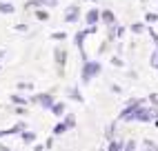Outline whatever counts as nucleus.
<instances>
[{"label": "nucleus", "mask_w": 158, "mask_h": 151, "mask_svg": "<svg viewBox=\"0 0 158 151\" xmlns=\"http://www.w3.org/2000/svg\"><path fill=\"white\" fill-rule=\"evenodd\" d=\"M100 71H102L100 60H82V64H80V82L89 84Z\"/></svg>", "instance_id": "nucleus-1"}, {"label": "nucleus", "mask_w": 158, "mask_h": 151, "mask_svg": "<svg viewBox=\"0 0 158 151\" xmlns=\"http://www.w3.org/2000/svg\"><path fill=\"white\" fill-rule=\"evenodd\" d=\"M29 104H38V107H43V109L51 111V107L56 104V96L47 91V93H31L29 96Z\"/></svg>", "instance_id": "nucleus-2"}, {"label": "nucleus", "mask_w": 158, "mask_h": 151, "mask_svg": "<svg viewBox=\"0 0 158 151\" xmlns=\"http://www.w3.org/2000/svg\"><path fill=\"white\" fill-rule=\"evenodd\" d=\"M62 20H65L67 25L80 22V5H69V7H65V14H62Z\"/></svg>", "instance_id": "nucleus-3"}, {"label": "nucleus", "mask_w": 158, "mask_h": 151, "mask_svg": "<svg viewBox=\"0 0 158 151\" xmlns=\"http://www.w3.org/2000/svg\"><path fill=\"white\" fill-rule=\"evenodd\" d=\"M67 58H69L67 49L58 45L54 49V62H56V67H58V73H62V69H65V64H67Z\"/></svg>", "instance_id": "nucleus-4"}, {"label": "nucleus", "mask_w": 158, "mask_h": 151, "mask_svg": "<svg viewBox=\"0 0 158 151\" xmlns=\"http://www.w3.org/2000/svg\"><path fill=\"white\" fill-rule=\"evenodd\" d=\"M98 22H100V9H98V5H94L85 11V25L87 27H98Z\"/></svg>", "instance_id": "nucleus-5"}, {"label": "nucleus", "mask_w": 158, "mask_h": 151, "mask_svg": "<svg viewBox=\"0 0 158 151\" xmlns=\"http://www.w3.org/2000/svg\"><path fill=\"white\" fill-rule=\"evenodd\" d=\"M100 22L107 25V27L118 25V22H116V14L111 11V9H100Z\"/></svg>", "instance_id": "nucleus-6"}, {"label": "nucleus", "mask_w": 158, "mask_h": 151, "mask_svg": "<svg viewBox=\"0 0 158 151\" xmlns=\"http://www.w3.org/2000/svg\"><path fill=\"white\" fill-rule=\"evenodd\" d=\"M9 102L14 107H27L29 104V96H23V93H11L9 96Z\"/></svg>", "instance_id": "nucleus-7"}, {"label": "nucleus", "mask_w": 158, "mask_h": 151, "mask_svg": "<svg viewBox=\"0 0 158 151\" xmlns=\"http://www.w3.org/2000/svg\"><path fill=\"white\" fill-rule=\"evenodd\" d=\"M67 96H69V100H73V102H85V98H82V93H80V87H78V84L69 87V89H67Z\"/></svg>", "instance_id": "nucleus-8"}, {"label": "nucleus", "mask_w": 158, "mask_h": 151, "mask_svg": "<svg viewBox=\"0 0 158 151\" xmlns=\"http://www.w3.org/2000/svg\"><path fill=\"white\" fill-rule=\"evenodd\" d=\"M51 113H54L56 118H65V113H67V104H65V100H62V102L56 100V104L51 107Z\"/></svg>", "instance_id": "nucleus-9"}, {"label": "nucleus", "mask_w": 158, "mask_h": 151, "mask_svg": "<svg viewBox=\"0 0 158 151\" xmlns=\"http://www.w3.org/2000/svg\"><path fill=\"white\" fill-rule=\"evenodd\" d=\"M20 140H23L25 145H36L38 136H36V131H29V129H27V131H23V133H20Z\"/></svg>", "instance_id": "nucleus-10"}, {"label": "nucleus", "mask_w": 158, "mask_h": 151, "mask_svg": "<svg viewBox=\"0 0 158 151\" xmlns=\"http://www.w3.org/2000/svg\"><path fill=\"white\" fill-rule=\"evenodd\" d=\"M105 138H107V142H114V140H116V120L107 124V129H105Z\"/></svg>", "instance_id": "nucleus-11"}, {"label": "nucleus", "mask_w": 158, "mask_h": 151, "mask_svg": "<svg viewBox=\"0 0 158 151\" xmlns=\"http://www.w3.org/2000/svg\"><path fill=\"white\" fill-rule=\"evenodd\" d=\"M123 149H125V142L116 138L114 142H109V145H107V149H105V151H123Z\"/></svg>", "instance_id": "nucleus-12"}, {"label": "nucleus", "mask_w": 158, "mask_h": 151, "mask_svg": "<svg viewBox=\"0 0 158 151\" xmlns=\"http://www.w3.org/2000/svg\"><path fill=\"white\" fill-rule=\"evenodd\" d=\"M16 7L11 2H7V0H0V14H14Z\"/></svg>", "instance_id": "nucleus-13"}, {"label": "nucleus", "mask_w": 158, "mask_h": 151, "mask_svg": "<svg viewBox=\"0 0 158 151\" xmlns=\"http://www.w3.org/2000/svg\"><path fill=\"white\" fill-rule=\"evenodd\" d=\"M129 31H131V34H145V31H147L145 20H143V22H134V25L129 27Z\"/></svg>", "instance_id": "nucleus-14"}, {"label": "nucleus", "mask_w": 158, "mask_h": 151, "mask_svg": "<svg viewBox=\"0 0 158 151\" xmlns=\"http://www.w3.org/2000/svg\"><path fill=\"white\" fill-rule=\"evenodd\" d=\"M143 147H145L143 151H158V142H154L152 138H145L143 140Z\"/></svg>", "instance_id": "nucleus-15"}, {"label": "nucleus", "mask_w": 158, "mask_h": 151, "mask_svg": "<svg viewBox=\"0 0 158 151\" xmlns=\"http://www.w3.org/2000/svg\"><path fill=\"white\" fill-rule=\"evenodd\" d=\"M67 131H69V129L65 127V122H62V120H60V122H58V124L54 127V131H51V136H54V138H56V136H62V133H67Z\"/></svg>", "instance_id": "nucleus-16"}, {"label": "nucleus", "mask_w": 158, "mask_h": 151, "mask_svg": "<svg viewBox=\"0 0 158 151\" xmlns=\"http://www.w3.org/2000/svg\"><path fill=\"white\" fill-rule=\"evenodd\" d=\"M62 122H65V127H67V129H73V127H76V116H73V113H65Z\"/></svg>", "instance_id": "nucleus-17"}, {"label": "nucleus", "mask_w": 158, "mask_h": 151, "mask_svg": "<svg viewBox=\"0 0 158 151\" xmlns=\"http://www.w3.org/2000/svg\"><path fill=\"white\" fill-rule=\"evenodd\" d=\"M25 9H45L43 7V2H40V0H25Z\"/></svg>", "instance_id": "nucleus-18"}, {"label": "nucleus", "mask_w": 158, "mask_h": 151, "mask_svg": "<svg viewBox=\"0 0 158 151\" xmlns=\"http://www.w3.org/2000/svg\"><path fill=\"white\" fill-rule=\"evenodd\" d=\"M156 20H158V11H147V14H145V25H147V27L154 25Z\"/></svg>", "instance_id": "nucleus-19"}, {"label": "nucleus", "mask_w": 158, "mask_h": 151, "mask_svg": "<svg viewBox=\"0 0 158 151\" xmlns=\"http://www.w3.org/2000/svg\"><path fill=\"white\" fill-rule=\"evenodd\" d=\"M34 16H36L38 20H45V22L49 20V11H47V9H36V11H34Z\"/></svg>", "instance_id": "nucleus-20"}, {"label": "nucleus", "mask_w": 158, "mask_h": 151, "mask_svg": "<svg viewBox=\"0 0 158 151\" xmlns=\"http://www.w3.org/2000/svg\"><path fill=\"white\" fill-rule=\"evenodd\" d=\"M123 151H140V149H138V145H136V140L129 138L127 142H125V149H123Z\"/></svg>", "instance_id": "nucleus-21"}, {"label": "nucleus", "mask_w": 158, "mask_h": 151, "mask_svg": "<svg viewBox=\"0 0 158 151\" xmlns=\"http://www.w3.org/2000/svg\"><path fill=\"white\" fill-rule=\"evenodd\" d=\"M143 104H145V100H143V98H129L125 107H143Z\"/></svg>", "instance_id": "nucleus-22"}, {"label": "nucleus", "mask_w": 158, "mask_h": 151, "mask_svg": "<svg viewBox=\"0 0 158 151\" xmlns=\"http://www.w3.org/2000/svg\"><path fill=\"white\" fill-rule=\"evenodd\" d=\"M147 98H149V107L158 111V93H149V96H147Z\"/></svg>", "instance_id": "nucleus-23"}, {"label": "nucleus", "mask_w": 158, "mask_h": 151, "mask_svg": "<svg viewBox=\"0 0 158 151\" xmlns=\"http://www.w3.org/2000/svg\"><path fill=\"white\" fill-rule=\"evenodd\" d=\"M147 34L152 36V42H154V49H158V34L154 31V27H147Z\"/></svg>", "instance_id": "nucleus-24"}, {"label": "nucleus", "mask_w": 158, "mask_h": 151, "mask_svg": "<svg viewBox=\"0 0 158 151\" xmlns=\"http://www.w3.org/2000/svg\"><path fill=\"white\" fill-rule=\"evenodd\" d=\"M149 64L154 69H158V49H154L152 51V56H149Z\"/></svg>", "instance_id": "nucleus-25"}, {"label": "nucleus", "mask_w": 158, "mask_h": 151, "mask_svg": "<svg viewBox=\"0 0 158 151\" xmlns=\"http://www.w3.org/2000/svg\"><path fill=\"white\" fill-rule=\"evenodd\" d=\"M49 38H51V40H65L67 34H65V31H54V34H51Z\"/></svg>", "instance_id": "nucleus-26"}, {"label": "nucleus", "mask_w": 158, "mask_h": 151, "mask_svg": "<svg viewBox=\"0 0 158 151\" xmlns=\"http://www.w3.org/2000/svg\"><path fill=\"white\" fill-rule=\"evenodd\" d=\"M31 87H34L31 82H25V80H20V82H18V89H20V91H25V89H27V91H31Z\"/></svg>", "instance_id": "nucleus-27"}, {"label": "nucleus", "mask_w": 158, "mask_h": 151, "mask_svg": "<svg viewBox=\"0 0 158 151\" xmlns=\"http://www.w3.org/2000/svg\"><path fill=\"white\" fill-rule=\"evenodd\" d=\"M111 64H114V67H125V60L118 58V56H111Z\"/></svg>", "instance_id": "nucleus-28"}, {"label": "nucleus", "mask_w": 158, "mask_h": 151, "mask_svg": "<svg viewBox=\"0 0 158 151\" xmlns=\"http://www.w3.org/2000/svg\"><path fill=\"white\" fill-rule=\"evenodd\" d=\"M43 7H58V0H40Z\"/></svg>", "instance_id": "nucleus-29"}, {"label": "nucleus", "mask_w": 158, "mask_h": 151, "mask_svg": "<svg viewBox=\"0 0 158 151\" xmlns=\"http://www.w3.org/2000/svg\"><path fill=\"white\" fill-rule=\"evenodd\" d=\"M14 111H16V116H25L27 113V107H16Z\"/></svg>", "instance_id": "nucleus-30"}, {"label": "nucleus", "mask_w": 158, "mask_h": 151, "mask_svg": "<svg viewBox=\"0 0 158 151\" xmlns=\"http://www.w3.org/2000/svg\"><path fill=\"white\" fill-rule=\"evenodd\" d=\"M54 147V136H49L47 140H45V149H51Z\"/></svg>", "instance_id": "nucleus-31"}, {"label": "nucleus", "mask_w": 158, "mask_h": 151, "mask_svg": "<svg viewBox=\"0 0 158 151\" xmlns=\"http://www.w3.org/2000/svg\"><path fill=\"white\" fill-rule=\"evenodd\" d=\"M14 29H16V31H27V29H29V27H27V25H25V22H18V25H16V27H14Z\"/></svg>", "instance_id": "nucleus-32"}, {"label": "nucleus", "mask_w": 158, "mask_h": 151, "mask_svg": "<svg viewBox=\"0 0 158 151\" xmlns=\"http://www.w3.org/2000/svg\"><path fill=\"white\" fill-rule=\"evenodd\" d=\"M0 151H14L11 147H7V145H2V142H0Z\"/></svg>", "instance_id": "nucleus-33"}, {"label": "nucleus", "mask_w": 158, "mask_h": 151, "mask_svg": "<svg viewBox=\"0 0 158 151\" xmlns=\"http://www.w3.org/2000/svg\"><path fill=\"white\" fill-rule=\"evenodd\" d=\"M34 151H45V145H34Z\"/></svg>", "instance_id": "nucleus-34"}, {"label": "nucleus", "mask_w": 158, "mask_h": 151, "mask_svg": "<svg viewBox=\"0 0 158 151\" xmlns=\"http://www.w3.org/2000/svg\"><path fill=\"white\" fill-rule=\"evenodd\" d=\"M152 124H154V127L158 129V111H156V118H154V122H152Z\"/></svg>", "instance_id": "nucleus-35"}, {"label": "nucleus", "mask_w": 158, "mask_h": 151, "mask_svg": "<svg viewBox=\"0 0 158 151\" xmlns=\"http://www.w3.org/2000/svg\"><path fill=\"white\" fill-rule=\"evenodd\" d=\"M5 56H7V51H5V49H0V58H5Z\"/></svg>", "instance_id": "nucleus-36"}, {"label": "nucleus", "mask_w": 158, "mask_h": 151, "mask_svg": "<svg viewBox=\"0 0 158 151\" xmlns=\"http://www.w3.org/2000/svg\"><path fill=\"white\" fill-rule=\"evenodd\" d=\"M87 2H96V0H87Z\"/></svg>", "instance_id": "nucleus-37"}, {"label": "nucleus", "mask_w": 158, "mask_h": 151, "mask_svg": "<svg viewBox=\"0 0 158 151\" xmlns=\"http://www.w3.org/2000/svg\"><path fill=\"white\" fill-rule=\"evenodd\" d=\"M100 151H105V149H100Z\"/></svg>", "instance_id": "nucleus-38"}, {"label": "nucleus", "mask_w": 158, "mask_h": 151, "mask_svg": "<svg viewBox=\"0 0 158 151\" xmlns=\"http://www.w3.org/2000/svg\"><path fill=\"white\" fill-rule=\"evenodd\" d=\"M0 69H2V67H0Z\"/></svg>", "instance_id": "nucleus-39"}]
</instances>
